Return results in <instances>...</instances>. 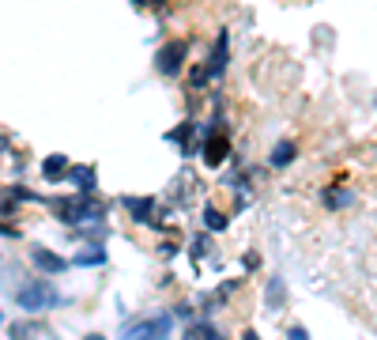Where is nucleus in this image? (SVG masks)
Segmentation results:
<instances>
[{"label":"nucleus","instance_id":"15","mask_svg":"<svg viewBox=\"0 0 377 340\" xmlns=\"http://www.w3.org/2000/svg\"><path fill=\"white\" fill-rule=\"evenodd\" d=\"M325 201H328V204H336V208H343V204H351V201H354V197H351L347 189H336V197H332V193H328V197H325Z\"/></svg>","mask_w":377,"mask_h":340},{"label":"nucleus","instance_id":"8","mask_svg":"<svg viewBox=\"0 0 377 340\" xmlns=\"http://www.w3.org/2000/svg\"><path fill=\"white\" fill-rule=\"evenodd\" d=\"M298 156V148L291 144V140H280V144L272 148V167H291Z\"/></svg>","mask_w":377,"mask_h":340},{"label":"nucleus","instance_id":"5","mask_svg":"<svg viewBox=\"0 0 377 340\" xmlns=\"http://www.w3.org/2000/svg\"><path fill=\"white\" fill-rule=\"evenodd\" d=\"M30 261H35L42 272H64V269H68V261L57 257V254H49L46 246H35V250H30Z\"/></svg>","mask_w":377,"mask_h":340},{"label":"nucleus","instance_id":"4","mask_svg":"<svg viewBox=\"0 0 377 340\" xmlns=\"http://www.w3.org/2000/svg\"><path fill=\"white\" fill-rule=\"evenodd\" d=\"M185 53H188V42H181V38L166 42V46H162L159 53H155V69H159L162 76H177V72H181Z\"/></svg>","mask_w":377,"mask_h":340},{"label":"nucleus","instance_id":"11","mask_svg":"<svg viewBox=\"0 0 377 340\" xmlns=\"http://www.w3.org/2000/svg\"><path fill=\"white\" fill-rule=\"evenodd\" d=\"M76 265H106V250L102 246H83L80 250V257H76Z\"/></svg>","mask_w":377,"mask_h":340},{"label":"nucleus","instance_id":"1","mask_svg":"<svg viewBox=\"0 0 377 340\" xmlns=\"http://www.w3.org/2000/svg\"><path fill=\"white\" fill-rule=\"evenodd\" d=\"M57 216L72 227H91V223L102 219V208L91 201V193H76V197H64L57 204Z\"/></svg>","mask_w":377,"mask_h":340},{"label":"nucleus","instance_id":"10","mask_svg":"<svg viewBox=\"0 0 377 340\" xmlns=\"http://www.w3.org/2000/svg\"><path fill=\"white\" fill-rule=\"evenodd\" d=\"M223 69H227V38H219L215 42V53H212V61H208V76H223Z\"/></svg>","mask_w":377,"mask_h":340},{"label":"nucleus","instance_id":"17","mask_svg":"<svg viewBox=\"0 0 377 340\" xmlns=\"http://www.w3.org/2000/svg\"><path fill=\"white\" fill-rule=\"evenodd\" d=\"M241 340H261V336H257V333H246V336H241Z\"/></svg>","mask_w":377,"mask_h":340},{"label":"nucleus","instance_id":"16","mask_svg":"<svg viewBox=\"0 0 377 340\" xmlns=\"http://www.w3.org/2000/svg\"><path fill=\"white\" fill-rule=\"evenodd\" d=\"M291 340H309V336H306V329H291Z\"/></svg>","mask_w":377,"mask_h":340},{"label":"nucleus","instance_id":"12","mask_svg":"<svg viewBox=\"0 0 377 340\" xmlns=\"http://www.w3.org/2000/svg\"><path fill=\"white\" fill-rule=\"evenodd\" d=\"M204 223L212 227V231H223L227 219H223V212H219V208H208V212H204Z\"/></svg>","mask_w":377,"mask_h":340},{"label":"nucleus","instance_id":"3","mask_svg":"<svg viewBox=\"0 0 377 340\" xmlns=\"http://www.w3.org/2000/svg\"><path fill=\"white\" fill-rule=\"evenodd\" d=\"M170 333V314H155V317H143V322L128 325L121 340H166Z\"/></svg>","mask_w":377,"mask_h":340},{"label":"nucleus","instance_id":"7","mask_svg":"<svg viewBox=\"0 0 377 340\" xmlns=\"http://www.w3.org/2000/svg\"><path fill=\"white\" fill-rule=\"evenodd\" d=\"M181 340H223V333H219L215 325H208V322H196V325L185 329Z\"/></svg>","mask_w":377,"mask_h":340},{"label":"nucleus","instance_id":"14","mask_svg":"<svg viewBox=\"0 0 377 340\" xmlns=\"http://www.w3.org/2000/svg\"><path fill=\"white\" fill-rule=\"evenodd\" d=\"M72 178H76V182H80V189H83V193H91V189H95V174H91V170H87V167H80V170H76V174H72Z\"/></svg>","mask_w":377,"mask_h":340},{"label":"nucleus","instance_id":"9","mask_svg":"<svg viewBox=\"0 0 377 340\" xmlns=\"http://www.w3.org/2000/svg\"><path fill=\"white\" fill-rule=\"evenodd\" d=\"M42 174H46L49 182H61L64 174H68V159H64V156H49L46 163H42Z\"/></svg>","mask_w":377,"mask_h":340},{"label":"nucleus","instance_id":"13","mask_svg":"<svg viewBox=\"0 0 377 340\" xmlns=\"http://www.w3.org/2000/svg\"><path fill=\"white\" fill-rule=\"evenodd\" d=\"M125 204H128V212L136 216V223H143L148 212H151V201H125Z\"/></svg>","mask_w":377,"mask_h":340},{"label":"nucleus","instance_id":"18","mask_svg":"<svg viewBox=\"0 0 377 340\" xmlns=\"http://www.w3.org/2000/svg\"><path fill=\"white\" fill-rule=\"evenodd\" d=\"M87 340H106V336H87Z\"/></svg>","mask_w":377,"mask_h":340},{"label":"nucleus","instance_id":"2","mask_svg":"<svg viewBox=\"0 0 377 340\" xmlns=\"http://www.w3.org/2000/svg\"><path fill=\"white\" fill-rule=\"evenodd\" d=\"M16 303L23 306L27 314H42V310H53V306L61 303V291L53 288V283H46V280H30V283L19 288Z\"/></svg>","mask_w":377,"mask_h":340},{"label":"nucleus","instance_id":"6","mask_svg":"<svg viewBox=\"0 0 377 340\" xmlns=\"http://www.w3.org/2000/svg\"><path fill=\"white\" fill-rule=\"evenodd\" d=\"M227 151H230V140L223 133H212L208 136V144H204V159L212 163V167H219V163L227 159Z\"/></svg>","mask_w":377,"mask_h":340}]
</instances>
